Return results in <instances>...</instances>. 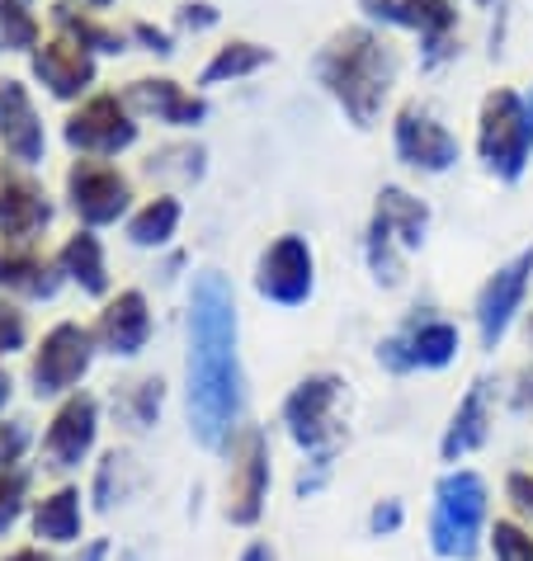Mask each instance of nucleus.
Returning <instances> with one entry per match:
<instances>
[{
  "label": "nucleus",
  "mask_w": 533,
  "mask_h": 561,
  "mask_svg": "<svg viewBox=\"0 0 533 561\" xmlns=\"http://www.w3.org/2000/svg\"><path fill=\"white\" fill-rule=\"evenodd\" d=\"M190 434L203 448H227L241 434L237 293L217 270H203L190 293V364H184Z\"/></svg>",
  "instance_id": "nucleus-1"
},
{
  "label": "nucleus",
  "mask_w": 533,
  "mask_h": 561,
  "mask_svg": "<svg viewBox=\"0 0 533 561\" xmlns=\"http://www.w3.org/2000/svg\"><path fill=\"white\" fill-rule=\"evenodd\" d=\"M317 81L350 114L354 128H373L392 81H397V48L368 24L340 28L317 53Z\"/></svg>",
  "instance_id": "nucleus-2"
},
{
  "label": "nucleus",
  "mask_w": 533,
  "mask_h": 561,
  "mask_svg": "<svg viewBox=\"0 0 533 561\" xmlns=\"http://www.w3.org/2000/svg\"><path fill=\"white\" fill-rule=\"evenodd\" d=\"M491 528V491L473 467H449L430 505V552L444 561H477Z\"/></svg>",
  "instance_id": "nucleus-3"
},
{
  "label": "nucleus",
  "mask_w": 533,
  "mask_h": 561,
  "mask_svg": "<svg viewBox=\"0 0 533 561\" xmlns=\"http://www.w3.org/2000/svg\"><path fill=\"white\" fill-rule=\"evenodd\" d=\"M477 151L500 180H520L533 156V95L520 90H491L477 118Z\"/></svg>",
  "instance_id": "nucleus-4"
},
{
  "label": "nucleus",
  "mask_w": 533,
  "mask_h": 561,
  "mask_svg": "<svg viewBox=\"0 0 533 561\" xmlns=\"http://www.w3.org/2000/svg\"><path fill=\"white\" fill-rule=\"evenodd\" d=\"M95 331L81 321H57L48 335L38 340L34 358H29V387H34L38 401L48 397H71L76 387L86 382L90 364H95Z\"/></svg>",
  "instance_id": "nucleus-5"
},
{
  "label": "nucleus",
  "mask_w": 533,
  "mask_h": 561,
  "mask_svg": "<svg viewBox=\"0 0 533 561\" xmlns=\"http://www.w3.org/2000/svg\"><path fill=\"white\" fill-rule=\"evenodd\" d=\"M264 501H270V434L260 425H246L231 439V467H227V519L237 528H256Z\"/></svg>",
  "instance_id": "nucleus-6"
},
{
  "label": "nucleus",
  "mask_w": 533,
  "mask_h": 561,
  "mask_svg": "<svg viewBox=\"0 0 533 561\" xmlns=\"http://www.w3.org/2000/svg\"><path fill=\"white\" fill-rule=\"evenodd\" d=\"M67 204L81 222L95 231L118 222L133 204V184L114 161H100V156H76L67 170Z\"/></svg>",
  "instance_id": "nucleus-7"
},
{
  "label": "nucleus",
  "mask_w": 533,
  "mask_h": 561,
  "mask_svg": "<svg viewBox=\"0 0 533 561\" xmlns=\"http://www.w3.org/2000/svg\"><path fill=\"white\" fill-rule=\"evenodd\" d=\"M53 227V198L24 165L0 170V245L5 251H38Z\"/></svg>",
  "instance_id": "nucleus-8"
},
{
  "label": "nucleus",
  "mask_w": 533,
  "mask_h": 561,
  "mask_svg": "<svg viewBox=\"0 0 533 561\" xmlns=\"http://www.w3.org/2000/svg\"><path fill=\"white\" fill-rule=\"evenodd\" d=\"M463 350V335H458V325L444 321V317H434V311H426V317H411L401 325L397 335H387L383 345H378V364L387 373H416V368H449L453 358H458Z\"/></svg>",
  "instance_id": "nucleus-9"
},
{
  "label": "nucleus",
  "mask_w": 533,
  "mask_h": 561,
  "mask_svg": "<svg viewBox=\"0 0 533 561\" xmlns=\"http://www.w3.org/2000/svg\"><path fill=\"white\" fill-rule=\"evenodd\" d=\"M61 137H67V147L76 156H100V161H109V156L128 151L137 142V118L123 95H90L81 108H71L67 128H61Z\"/></svg>",
  "instance_id": "nucleus-10"
},
{
  "label": "nucleus",
  "mask_w": 533,
  "mask_h": 561,
  "mask_svg": "<svg viewBox=\"0 0 533 561\" xmlns=\"http://www.w3.org/2000/svg\"><path fill=\"white\" fill-rule=\"evenodd\" d=\"M100 444V401L90 392H71L57 401V411L43 430V467L48 472H76L86 467Z\"/></svg>",
  "instance_id": "nucleus-11"
},
{
  "label": "nucleus",
  "mask_w": 533,
  "mask_h": 561,
  "mask_svg": "<svg viewBox=\"0 0 533 561\" xmlns=\"http://www.w3.org/2000/svg\"><path fill=\"white\" fill-rule=\"evenodd\" d=\"M317 288V255H311L307 237H274L264 245V255L256 264V293L274 307H303Z\"/></svg>",
  "instance_id": "nucleus-12"
},
{
  "label": "nucleus",
  "mask_w": 533,
  "mask_h": 561,
  "mask_svg": "<svg viewBox=\"0 0 533 561\" xmlns=\"http://www.w3.org/2000/svg\"><path fill=\"white\" fill-rule=\"evenodd\" d=\"M340 378L336 373H307L284 397V425L288 439L307 454H326L336 439V407H340Z\"/></svg>",
  "instance_id": "nucleus-13"
},
{
  "label": "nucleus",
  "mask_w": 533,
  "mask_h": 561,
  "mask_svg": "<svg viewBox=\"0 0 533 561\" xmlns=\"http://www.w3.org/2000/svg\"><path fill=\"white\" fill-rule=\"evenodd\" d=\"M359 10L373 24L416 28L420 43H426V67H439L444 57H453V24H458L453 0H359Z\"/></svg>",
  "instance_id": "nucleus-14"
},
{
  "label": "nucleus",
  "mask_w": 533,
  "mask_h": 561,
  "mask_svg": "<svg viewBox=\"0 0 533 561\" xmlns=\"http://www.w3.org/2000/svg\"><path fill=\"white\" fill-rule=\"evenodd\" d=\"M392 147H397L401 165L426 170V175H444V170L458 165V137H453L444 123H439L430 108L420 104H401L397 123H392Z\"/></svg>",
  "instance_id": "nucleus-15"
},
{
  "label": "nucleus",
  "mask_w": 533,
  "mask_h": 561,
  "mask_svg": "<svg viewBox=\"0 0 533 561\" xmlns=\"http://www.w3.org/2000/svg\"><path fill=\"white\" fill-rule=\"evenodd\" d=\"M529 284H533V245L520 251L510 264L486 278V288L477 293V335H481V350H496L506 331L520 317V307L529 298Z\"/></svg>",
  "instance_id": "nucleus-16"
},
{
  "label": "nucleus",
  "mask_w": 533,
  "mask_h": 561,
  "mask_svg": "<svg viewBox=\"0 0 533 561\" xmlns=\"http://www.w3.org/2000/svg\"><path fill=\"white\" fill-rule=\"evenodd\" d=\"M151 302L143 288H123L114 298H104V311L95 317V345L114 358H137L151 345Z\"/></svg>",
  "instance_id": "nucleus-17"
},
{
  "label": "nucleus",
  "mask_w": 533,
  "mask_h": 561,
  "mask_svg": "<svg viewBox=\"0 0 533 561\" xmlns=\"http://www.w3.org/2000/svg\"><path fill=\"white\" fill-rule=\"evenodd\" d=\"M0 142L14 156V165H24V170L43 165V156H48V133H43L34 95L14 76H0Z\"/></svg>",
  "instance_id": "nucleus-18"
},
{
  "label": "nucleus",
  "mask_w": 533,
  "mask_h": 561,
  "mask_svg": "<svg viewBox=\"0 0 533 561\" xmlns=\"http://www.w3.org/2000/svg\"><path fill=\"white\" fill-rule=\"evenodd\" d=\"M34 76L43 85H48V95L53 100H81L90 85H95V76H100V61L95 53H86V48H76L71 38H48V43H38L34 48Z\"/></svg>",
  "instance_id": "nucleus-19"
},
{
  "label": "nucleus",
  "mask_w": 533,
  "mask_h": 561,
  "mask_svg": "<svg viewBox=\"0 0 533 561\" xmlns=\"http://www.w3.org/2000/svg\"><path fill=\"white\" fill-rule=\"evenodd\" d=\"M123 100H128V108H137V114H156L161 123H170V128H199V123L208 118L203 95H190V90L175 85L170 76H143V81H133L123 90Z\"/></svg>",
  "instance_id": "nucleus-20"
},
{
  "label": "nucleus",
  "mask_w": 533,
  "mask_h": 561,
  "mask_svg": "<svg viewBox=\"0 0 533 561\" xmlns=\"http://www.w3.org/2000/svg\"><path fill=\"white\" fill-rule=\"evenodd\" d=\"M29 528L43 548H76L86 538V495L81 486L61 481L57 491H48L43 501H34L29 510Z\"/></svg>",
  "instance_id": "nucleus-21"
},
{
  "label": "nucleus",
  "mask_w": 533,
  "mask_h": 561,
  "mask_svg": "<svg viewBox=\"0 0 533 561\" xmlns=\"http://www.w3.org/2000/svg\"><path fill=\"white\" fill-rule=\"evenodd\" d=\"M486 434H491V382L477 378L458 401V411H453L444 439H439V454H444V462L458 467L467 454H477L486 444Z\"/></svg>",
  "instance_id": "nucleus-22"
},
{
  "label": "nucleus",
  "mask_w": 533,
  "mask_h": 561,
  "mask_svg": "<svg viewBox=\"0 0 533 561\" xmlns=\"http://www.w3.org/2000/svg\"><path fill=\"white\" fill-rule=\"evenodd\" d=\"M67 284L61 264L48 260L43 251H5L0 245V293H14V298L29 302H48L57 298V288Z\"/></svg>",
  "instance_id": "nucleus-23"
},
{
  "label": "nucleus",
  "mask_w": 533,
  "mask_h": 561,
  "mask_svg": "<svg viewBox=\"0 0 533 561\" xmlns=\"http://www.w3.org/2000/svg\"><path fill=\"white\" fill-rule=\"evenodd\" d=\"M57 264H61V274H67L71 284L86 293V298H109V264H104V245H100V237H95L90 227L71 231V237L61 241Z\"/></svg>",
  "instance_id": "nucleus-24"
},
{
  "label": "nucleus",
  "mask_w": 533,
  "mask_h": 561,
  "mask_svg": "<svg viewBox=\"0 0 533 561\" xmlns=\"http://www.w3.org/2000/svg\"><path fill=\"white\" fill-rule=\"evenodd\" d=\"M373 222H383L392 237H397L401 251H420V245H426V227H430V208L420 204L416 194L387 184L378 194V208H373Z\"/></svg>",
  "instance_id": "nucleus-25"
},
{
  "label": "nucleus",
  "mask_w": 533,
  "mask_h": 561,
  "mask_svg": "<svg viewBox=\"0 0 533 561\" xmlns=\"http://www.w3.org/2000/svg\"><path fill=\"white\" fill-rule=\"evenodd\" d=\"M53 24H57V34L61 38H71L76 48H86V53H123L128 48V34L123 28H109V24H100L90 10H81L76 0H57L53 5Z\"/></svg>",
  "instance_id": "nucleus-26"
},
{
  "label": "nucleus",
  "mask_w": 533,
  "mask_h": 561,
  "mask_svg": "<svg viewBox=\"0 0 533 561\" xmlns=\"http://www.w3.org/2000/svg\"><path fill=\"white\" fill-rule=\"evenodd\" d=\"M161 407H166V382L156 378H133V382H118L114 387V420L123 430L143 434L161 420Z\"/></svg>",
  "instance_id": "nucleus-27"
},
{
  "label": "nucleus",
  "mask_w": 533,
  "mask_h": 561,
  "mask_svg": "<svg viewBox=\"0 0 533 561\" xmlns=\"http://www.w3.org/2000/svg\"><path fill=\"white\" fill-rule=\"evenodd\" d=\"M180 213H184V208H180L175 194L147 198V204L128 217V241L143 245V251H161V245H170V237L180 231Z\"/></svg>",
  "instance_id": "nucleus-28"
},
{
  "label": "nucleus",
  "mask_w": 533,
  "mask_h": 561,
  "mask_svg": "<svg viewBox=\"0 0 533 561\" xmlns=\"http://www.w3.org/2000/svg\"><path fill=\"white\" fill-rule=\"evenodd\" d=\"M270 61H274L270 48H260V43H250V38H231V43H223V48L208 57V67L199 71V85L241 81V76H256L260 67H270Z\"/></svg>",
  "instance_id": "nucleus-29"
},
{
  "label": "nucleus",
  "mask_w": 533,
  "mask_h": 561,
  "mask_svg": "<svg viewBox=\"0 0 533 561\" xmlns=\"http://www.w3.org/2000/svg\"><path fill=\"white\" fill-rule=\"evenodd\" d=\"M128 491H133V454H128V448H109V454L95 462L90 501H95L100 514H109L118 501H128Z\"/></svg>",
  "instance_id": "nucleus-30"
},
{
  "label": "nucleus",
  "mask_w": 533,
  "mask_h": 561,
  "mask_svg": "<svg viewBox=\"0 0 533 561\" xmlns=\"http://www.w3.org/2000/svg\"><path fill=\"white\" fill-rule=\"evenodd\" d=\"M43 38L38 14L29 10V0H0V48L5 53H34Z\"/></svg>",
  "instance_id": "nucleus-31"
},
{
  "label": "nucleus",
  "mask_w": 533,
  "mask_h": 561,
  "mask_svg": "<svg viewBox=\"0 0 533 561\" xmlns=\"http://www.w3.org/2000/svg\"><path fill=\"white\" fill-rule=\"evenodd\" d=\"M29 486H34L29 467H0V538L24 519V510H34L29 505Z\"/></svg>",
  "instance_id": "nucleus-32"
},
{
  "label": "nucleus",
  "mask_w": 533,
  "mask_h": 561,
  "mask_svg": "<svg viewBox=\"0 0 533 561\" xmlns=\"http://www.w3.org/2000/svg\"><path fill=\"white\" fill-rule=\"evenodd\" d=\"M486 548L496 561H533V528H524L520 519H491L486 528Z\"/></svg>",
  "instance_id": "nucleus-33"
},
{
  "label": "nucleus",
  "mask_w": 533,
  "mask_h": 561,
  "mask_svg": "<svg viewBox=\"0 0 533 561\" xmlns=\"http://www.w3.org/2000/svg\"><path fill=\"white\" fill-rule=\"evenodd\" d=\"M184 175V180H199L203 175V147H166V151H151L147 156V175Z\"/></svg>",
  "instance_id": "nucleus-34"
},
{
  "label": "nucleus",
  "mask_w": 533,
  "mask_h": 561,
  "mask_svg": "<svg viewBox=\"0 0 533 561\" xmlns=\"http://www.w3.org/2000/svg\"><path fill=\"white\" fill-rule=\"evenodd\" d=\"M29 345V317L10 298H0V358L20 354Z\"/></svg>",
  "instance_id": "nucleus-35"
},
{
  "label": "nucleus",
  "mask_w": 533,
  "mask_h": 561,
  "mask_svg": "<svg viewBox=\"0 0 533 561\" xmlns=\"http://www.w3.org/2000/svg\"><path fill=\"white\" fill-rule=\"evenodd\" d=\"M506 505H510V519L533 528V472L514 467V472L506 477Z\"/></svg>",
  "instance_id": "nucleus-36"
},
{
  "label": "nucleus",
  "mask_w": 533,
  "mask_h": 561,
  "mask_svg": "<svg viewBox=\"0 0 533 561\" xmlns=\"http://www.w3.org/2000/svg\"><path fill=\"white\" fill-rule=\"evenodd\" d=\"M29 444H34L29 420H0V467H20Z\"/></svg>",
  "instance_id": "nucleus-37"
},
{
  "label": "nucleus",
  "mask_w": 533,
  "mask_h": 561,
  "mask_svg": "<svg viewBox=\"0 0 533 561\" xmlns=\"http://www.w3.org/2000/svg\"><path fill=\"white\" fill-rule=\"evenodd\" d=\"M401 524H406L401 501H378V505H373V514H368V534H373V538L401 534Z\"/></svg>",
  "instance_id": "nucleus-38"
},
{
  "label": "nucleus",
  "mask_w": 533,
  "mask_h": 561,
  "mask_svg": "<svg viewBox=\"0 0 533 561\" xmlns=\"http://www.w3.org/2000/svg\"><path fill=\"white\" fill-rule=\"evenodd\" d=\"M180 28H190V34H199V28H213L217 24V5H208V0H184L180 14H175Z\"/></svg>",
  "instance_id": "nucleus-39"
},
{
  "label": "nucleus",
  "mask_w": 533,
  "mask_h": 561,
  "mask_svg": "<svg viewBox=\"0 0 533 561\" xmlns=\"http://www.w3.org/2000/svg\"><path fill=\"white\" fill-rule=\"evenodd\" d=\"M128 34H133L137 43H143V48H147V53H156V57H170V53H175V38H170V34H166V28H156V24H147V20H137V24L128 28Z\"/></svg>",
  "instance_id": "nucleus-40"
},
{
  "label": "nucleus",
  "mask_w": 533,
  "mask_h": 561,
  "mask_svg": "<svg viewBox=\"0 0 533 561\" xmlns=\"http://www.w3.org/2000/svg\"><path fill=\"white\" fill-rule=\"evenodd\" d=\"M0 561H57V557H53V548H43V542H29V548H14Z\"/></svg>",
  "instance_id": "nucleus-41"
},
{
  "label": "nucleus",
  "mask_w": 533,
  "mask_h": 561,
  "mask_svg": "<svg viewBox=\"0 0 533 561\" xmlns=\"http://www.w3.org/2000/svg\"><path fill=\"white\" fill-rule=\"evenodd\" d=\"M109 538H90V542H81V552H76L71 561H109Z\"/></svg>",
  "instance_id": "nucleus-42"
},
{
  "label": "nucleus",
  "mask_w": 533,
  "mask_h": 561,
  "mask_svg": "<svg viewBox=\"0 0 533 561\" xmlns=\"http://www.w3.org/2000/svg\"><path fill=\"white\" fill-rule=\"evenodd\" d=\"M241 561H279V557H274L270 542H250V548L241 552Z\"/></svg>",
  "instance_id": "nucleus-43"
},
{
  "label": "nucleus",
  "mask_w": 533,
  "mask_h": 561,
  "mask_svg": "<svg viewBox=\"0 0 533 561\" xmlns=\"http://www.w3.org/2000/svg\"><path fill=\"white\" fill-rule=\"evenodd\" d=\"M10 392H14V382H10V373H5V368H0V411H5V407H10Z\"/></svg>",
  "instance_id": "nucleus-44"
},
{
  "label": "nucleus",
  "mask_w": 533,
  "mask_h": 561,
  "mask_svg": "<svg viewBox=\"0 0 533 561\" xmlns=\"http://www.w3.org/2000/svg\"><path fill=\"white\" fill-rule=\"evenodd\" d=\"M81 5H86V10H109L114 0H81Z\"/></svg>",
  "instance_id": "nucleus-45"
},
{
  "label": "nucleus",
  "mask_w": 533,
  "mask_h": 561,
  "mask_svg": "<svg viewBox=\"0 0 533 561\" xmlns=\"http://www.w3.org/2000/svg\"><path fill=\"white\" fill-rule=\"evenodd\" d=\"M118 561H137V557H133V552H123V557H118Z\"/></svg>",
  "instance_id": "nucleus-46"
},
{
  "label": "nucleus",
  "mask_w": 533,
  "mask_h": 561,
  "mask_svg": "<svg viewBox=\"0 0 533 561\" xmlns=\"http://www.w3.org/2000/svg\"><path fill=\"white\" fill-rule=\"evenodd\" d=\"M477 5H491V0H477Z\"/></svg>",
  "instance_id": "nucleus-47"
}]
</instances>
